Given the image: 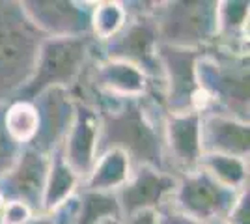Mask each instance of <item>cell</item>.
<instances>
[{
    "label": "cell",
    "instance_id": "1",
    "mask_svg": "<svg viewBox=\"0 0 250 224\" xmlns=\"http://www.w3.org/2000/svg\"><path fill=\"white\" fill-rule=\"evenodd\" d=\"M75 94L94 105L101 114L99 153L120 149L133 166L149 164L165 170L163 125L167 110L155 94L142 97H114L79 81Z\"/></svg>",
    "mask_w": 250,
    "mask_h": 224
},
{
    "label": "cell",
    "instance_id": "2",
    "mask_svg": "<svg viewBox=\"0 0 250 224\" xmlns=\"http://www.w3.org/2000/svg\"><path fill=\"white\" fill-rule=\"evenodd\" d=\"M43 36L17 0H0V105L19 96L28 84Z\"/></svg>",
    "mask_w": 250,
    "mask_h": 224
},
{
    "label": "cell",
    "instance_id": "3",
    "mask_svg": "<svg viewBox=\"0 0 250 224\" xmlns=\"http://www.w3.org/2000/svg\"><path fill=\"white\" fill-rule=\"evenodd\" d=\"M194 79L211 99V112L249 122V54L211 45L196 58Z\"/></svg>",
    "mask_w": 250,
    "mask_h": 224
},
{
    "label": "cell",
    "instance_id": "4",
    "mask_svg": "<svg viewBox=\"0 0 250 224\" xmlns=\"http://www.w3.org/2000/svg\"><path fill=\"white\" fill-rule=\"evenodd\" d=\"M127 11L125 26L106 43H95L101 58L122 60L138 67L151 81L161 96V60L159 32L153 19L155 2H124Z\"/></svg>",
    "mask_w": 250,
    "mask_h": 224
},
{
    "label": "cell",
    "instance_id": "5",
    "mask_svg": "<svg viewBox=\"0 0 250 224\" xmlns=\"http://www.w3.org/2000/svg\"><path fill=\"white\" fill-rule=\"evenodd\" d=\"M95 41L88 38H45L38 53L36 67L28 84L15 99L32 101L49 88L71 90L94 58Z\"/></svg>",
    "mask_w": 250,
    "mask_h": 224
},
{
    "label": "cell",
    "instance_id": "6",
    "mask_svg": "<svg viewBox=\"0 0 250 224\" xmlns=\"http://www.w3.org/2000/svg\"><path fill=\"white\" fill-rule=\"evenodd\" d=\"M159 41L179 49H209L217 40V0L155 2Z\"/></svg>",
    "mask_w": 250,
    "mask_h": 224
},
{
    "label": "cell",
    "instance_id": "7",
    "mask_svg": "<svg viewBox=\"0 0 250 224\" xmlns=\"http://www.w3.org/2000/svg\"><path fill=\"white\" fill-rule=\"evenodd\" d=\"M239 192L222 187L206 172L198 168L177 178L176 192L170 204L179 213L202 224H213L224 221V217L237 200Z\"/></svg>",
    "mask_w": 250,
    "mask_h": 224
},
{
    "label": "cell",
    "instance_id": "8",
    "mask_svg": "<svg viewBox=\"0 0 250 224\" xmlns=\"http://www.w3.org/2000/svg\"><path fill=\"white\" fill-rule=\"evenodd\" d=\"M30 22L45 38H88L94 2L21 0Z\"/></svg>",
    "mask_w": 250,
    "mask_h": 224
},
{
    "label": "cell",
    "instance_id": "9",
    "mask_svg": "<svg viewBox=\"0 0 250 224\" xmlns=\"http://www.w3.org/2000/svg\"><path fill=\"white\" fill-rule=\"evenodd\" d=\"M165 142V170L174 176H183L200 168L202 149V114L176 112L165 116L163 125Z\"/></svg>",
    "mask_w": 250,
    "mask_h": 224
},
{
    "label": "cell",
    "instance_id": "10",
    "mask_svg": "<svg viewBox=\"0 0 250 224\" xmlns=\"http://www.w3.org/2000/svg\"><path fill=\"white\" fill-rule=\"evenodd\" d=\"M200 53L202 51L179 49L161 43V101L168 114L192 110V99L198 90L194 79V64Z\"/></svg>",
    "mask_w": 250,
    "mask_h": 224
},
{
    "label": "cell",
    "instance_id": "11",
    "mask_svg": "<svg viewBox=\"0 0 250 224\" xmlns=\"http://www.w3.org/2000/svg\"><path fill=\"white\" fill-rule=\"evenodd\" d=\"M176 187L174 174L149 164L135 166L127 183L116 192L122 219L138 211H159L172 200Z\"/></svg>",
    "mask_w": 250,
    "mask_h": 224
},
{
    "label": "cell",
    "instance_id": "12",
    "mask_svg": "<svg viewBox=\"0 0 250 224\" xmlns=\"http://www.w3.org/2000/svg\"><path fill=\"white\" fill-rule=\"evenodd\" d=\"M73 96V94H71ZM75 99V112L67 135L62 142V155L75 174L84 180L94 166L99 155V137H101V114L99 110L84 101Z\"/></svg>",
    "mask_w": 250,
    "mask_h": 224
},
{
    "label": "cell",
    "instance_id": "13",
    "mask_svg": "<svg viewBox=\"0 0 250 224\" xmlns=\"http://www.w3.org/2000/svg\"><path fill=\"white\" fill-rule=\"evenodd\" d=\"M51 155L34 146L21 148L19 157L11 168L0 178V194L6 200H19L30 205L36 213H42V196Z\"/></svg>",
    "mask_w": 250,
    "mask_h": 224
},
{
    "label": "cell",
    "instance_id": "14",
    "mask_svg": "<svg viewBox=\"0 0 250 224\" xmlns=\"http://www.w3.org/2000/svg\"><path fill=\"white\" fill-rule=\"evenodd\" d=\"M81 81L97 92L114 97H142L155 88L151 81L135 65L122 60L101 58L97 54V45L94 58L90 60Z\"/></svg>",
    "mask_w": 250,
    "mask_h": 224
},
{
    "label": "cell",
    "instance_id": "15",
    "mask_svg": "<svg viewBox=\"0 0 250 224\" xmlns=\"http://www.w3.org/2000/svg\"><path fill=\"white\" fill-rule=\"evenodd\" d=\"M40 114V131L34 140V148L51 155L62 146L71 125L75 112V99L65 88H49L32 99Z\"/></svg>",
    "mask_w": 250,
    "mask_h": 224
},
{
    "label": "cell",
    "instance_id": "16",
    "mask_svg": "<svg viewBox=\"0 0 250 224\" xmlns=\"http://www.w3.org/2000/svg\"><path fill=\"white\" fill-rule=\"evenodd\" d=\"M204 153H222L241 159L250 155V123L222 112L202 114Z\"/></svg>",
    "mask_w": 250,
    "mask_h": 224
},
{
    "label": "cell",
    "instance_id": "17",
    "mask_svg": "<svg viewBox=\"0 0 250 224\" xmlns=\"http://www.w3.org/2000/svg\"><path fill=\"white\" fill-rule=\"evenodd\" d=\"M213 45L233 53L249 54V2H217V40Z\"/></svg>",
    "mask_w": 250,
    "mask_h": 224
},
{
    "label": "cell",
    "instance_id": "18",
    "mask_svg": "<svg viewBox=\"0 0 250 224\" xmlns=\"http://www.w3.org/2000/svg\"><path fill=\"white\" fill-rule=\"evenodd\" d=\"M83 180L75 174V170L65 163L62 155V148L51 151L49 172L43 187L42 196V213L52 215L58 207H62L67 200H71L79 192Z\"/></svg>",
    "mask_w": 250,
    "mask_h": 224
},
{
    "label": "cell",
    "instance_id": "19",
    "mask_svg": "<svg viewBox=\"0 0 250 224\" xmlns=\"http://www.w3.org/2000/svg\"><path fill=\"white\" fill-rule=\"evenodd\" d=\"M133 163L120 149H104L97 155L94 166L83 180V189L101 192H118L124 187L131 172Z\"/></svg>",
    "mask_w": 250,
    "mask_h": 224
},
{
    "label": "cell",
    "instance_id": "20",
    "mask_svg": "<svg viewBox=\"0 0 250 224\" xmlns=\"http://www.w3.org/2000/svg\"><path fill=\"white\" fill-rule=\"evenodd\" d=\"M4 129L19 148L32 146L40 131V114L32 101L13 99L4 105Z\"/></svg>",
    "mask_w": 250,
    "mask_h": 224
},
{
    "label": "cell",
    "instance_id": "21",
    "mask_svg": "<svg viewBox=\"0 0 250 224\" xmlns=\"http://www.w3.org/2000/svg\"><path fill=\"white\" fill-rule=\"evenodd\" d=\"M200 168L226 189L237 192L249 189V159L222 153H204Z\"/></svg>",
    "mask_w": 250,
    "mask_h": 224
},
{
    "label": "cell",
    "instance_id": "22",
    "mask_svg": "<svg viewBox=\"0 0 250 224\" xmlns=\"http://www.w3.org/2000/svg\"><path fill=\"white\" fill-rule=\"evenodd\" d=\"M75 200L77 209L73 224H97L110 217H122L116 192L88 191L81 187Z\"/></svg>",
    "mask_w": 250,
    "mask_h": 224
},
{
    "label": "cell",
    "instance_id": "23",
    "mask_svg": "<svg viewBox=\"0 0 250 224\" xmlns=\"http://www.w3.org/2000/svg\"><path fill=\"white\" fill-rule=\"evenodd\" d=\"M127 22V11L120 0L94 2L90 36L95 43H106L120 32Z\"/></svg>",
    "mask_w": 250,
    "mask_h": 224
},
{
    "label": "cell",
    "instance_id": "24",
    "mask_svg": "<svg viewBox=\"0 0 250 224\" xmlns=\"http://www.w3.org/2000/svg\"><path fill=\"white\" fill-rule=\"evenodd\" d=\"M2 116H4V105H0V178L10 170L11 164L15 163V159L21 153V148L8 137V133L4 129Z\"/></svg>",
    "mask_w": 250,
    "mask_h": 224
},
{
    "label": "cell",
    "instance_id": "25",
    "mask_svg": "<svg viewBox=\"0 0 250 224\" xmlns=\"http://www.w3.org/2000/svg\"><path fill=\"white\" fill-rule=\"evenodd\" d=\"M34 215H38L30 205L19 200H8L4 213H2V221L0 224H26Z\"/></svg>",
    "mask_w": 250,
    "mask_h": 224
},
{
    "label": "cell",
    "instance_id": "26",
    "mask_svg": "<svg viewBox=\"0 0 250 224\" xmlns=\"http://www.w3.org/2000/svg\"><path fill=\"white\" fill-rule=\"evenodd\" d=\"M224 224H250V191L239 192L237 200L233 202L231 209L224 217Z\"/></svg>",
    "mask_w": 250,
    "mask_h": 224
},
{
    "label": "cell",
    "instance_id": "27",
    "mask_svg": "<svg viewBox=\"0 0 250 224\" xmlns=\"http://www.w3.org/2000/svg\"><path fill=\"white\" fill-rule=\"evenodd\" d=\"M159 219H161V224H202L198 221L187 217V215L179 213L170 202L165 207L159 209Z\"/></svg>",
    "mask_w": 250,
    "mask_h": 224
},
{
    "label": "cell",
    "instance_id": "28",
    "mask_svg": "<svg viewBox=\"0 0 250 224\" xmlns=\"http://www.w3.org/2000/svg\"><path fill=\"white\" fill-rule=\"evenodd\" d=\"M75 196H77V194H75ZM75 196L52 213V224H73L75 223V209H77V200H75Z\"/></svg>",
    "mask_w": 250,
    "mask_h": 224
},
{
    "label": "cell",
    "instance_id": "29",
    "mask_svg": "<svg viewBox=\"0 0 250 224\" xmlns=\"http://www.w3.org/2000/svg\"><path fill=\"white\" fill-rule=\"evenodd\" d=\"M124 224H161L159 211H138L124 219Z\"/></svg>",
    "mask_w": 250,
    "mask_h": 224
},
{
    "label": "cell",
    "instance_id": "30",
    "mask_svg": "<svg viewBox=\"0 0 250 224\" xmlns=\"http://www.w3.org/2000/svg\"><path fill=\"white\" fill-rule=\"evenodd\" d=\"M26 224H52V215L38 213V215H34Z\"/></svg>",
    "mask_w": 250,
    "mask_h": 224
},
{
    "label": "cell",
    "instance_id": "31",
    "mask_svg": "<svg viewBox=\"0 0 250 224\" xmlns=\"http://www.w3.org/2000/svg\"><path fill=\"white\" fill-rule=\"evenodd\" d=\"M97 224H124V219L122 217H110V219H104Z\"/></svg>",
    "mask_w": 250,
    "mask_h": 224
},
{
    "label": "cell",
    "instance_id": "32",
    "mask_svg": "<svg viewBox=\"0 0 250 224\" xmlns=\"http://www.w3.org/2000/svg\"><path fill=\"white\" fill-rule=\"evenodd\" d=\"M6 202H8V200H6V198H4L2 194H0V221H2V213H4V207H6Z\"/></svg>",
    "mask_w": 250,
    "mask_h": 224
}]
</instances>
